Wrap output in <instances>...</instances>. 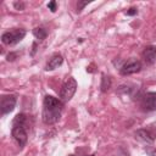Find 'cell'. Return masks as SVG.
Segmentation results:
<instances>
[{"label": "cell", "instance_id": "obj_5", "mask_svg": "<svg viewBox=\"0 0 156 156\" xmlns=\"http://www.w3.org/2000/svg\"><path fill=\"white\" fill-rule=\"evenodd\" d=\"M12 136L13 139L17 141V144L22 147L24 146V144L27 143V130H26V126H12Z\"/></svg>", "mask_w": 156, "mask_h": 156}, {"label": "cell", "instance_id": "obj_3", "mask_svg": "<svg viewBox=\"0 0 156 156\" xmlns=\"http://www.w3.org/2000/svg\"><path fill=\"white\" fill-rule=\"evenodd\" d=\"M76 90H77V82H76L74 78L71 77V78H68V79L65 82V84H63L62 88H61V91H60V100H61L62 102L69 101V100L72 99V96L74 95Z\"/></svg>", "mask_w": 156, "mask_h": 156}, {"label": "cell", "instance_id": "obj_14", "mask_svg": "<svg viewBox=\"0 0 156 156\" xmlns=\"http://www.w3.org/2000/svg\"><path fill=\"white\" fill-rule=\"evenodd\" d=\"M89 2H90V1H78V4H77V11L80 12V11L83 10V7L87 6Z\"/></svg>", "mask_w": 156, "mask_h": 156}, {"label": "cell", "instance_id": "obj_4", "mask_svg": "<svg viewBox=\"0 0 156 156\" xmlns=\"http://www.w3.org/2000/svg\"><path fill=\"white\" fill-rule=\"evenodd\" d=\"M141 69V63L136 58H130L124 62V65L121 67V74L122 76H129L138 73Z\"/></svg>", "mask_w": 156, "mask_h": 156}, {"label": "cell", "instance_id": "obj_15", "mask_svg": "<svg viewBox=\"0 0 156 156\" xmlns=\"http://www.w3.org/2000/svg\"><path fill=\"white\" fill-rule=\"evenodd\" d=\"M136 13H138L136 7H130L129 10L126 11V15H128V16H134V15H136Z\"/></svg>", "mask_w": 156, "mask_h": 156}, {"label": "cell", "instance_id": "obj_2", "mask_svg": "<svg viewBox=\"0 0 156 156\" xmlns=\"http://www.w3.org/2000/svg\"><path fill=\"white\" fill-rule=\"evenodd\" d=\"M24 37H26V30L23 28H15L12 30H7V32L2 33L1 41L5 45L12 46V45H16L17 43H20Z\"/></svg>", "mask_w": 156, "mask_h": 156}, {"label": "cell", "instance_id": "obj_9", "mask_svg": "<svg viewBox=\"0 0 156 156\" xmlns=\"http://www.w3.org/2000/svg\"><path fill=\"white\" fill-rule=\"evenodd\" d=\"M143 58L147 65H152L156 61V46L149 45L143 51Z\"/></svg>", "mask_w": 156, "mask_h": 156}, {"label": "cell", "instance_id": "obj_10", "mask_svg": "<svg viewBox=\"0 0 156 156\" xmlns=\"http://www.w3.org/2000/svg\"><path fill=\"white\" fill-rule=\"evenodd\" d=\"M62 62H63V57H62L60 54H54V55L51 56V58L49 60V62L46 63L45 69H46V71H52V69L57 68L58 66H61Z\"/></svg>", "mask_w": 156, "mask_h": 156}, {"label": "cell", "instance_id": "obj_13", "mask_svg": "<svg viewBox=\"0 0 156 156\" xmlns=\"http://www.w3.org/2000/svg\"><path fill=\"white\" fill-rule=\"evenodd\" d=\"M101 91H107L108 89H110V87H111V79H110V77H107V76H105V74H102V78H101Z\"/></svg>", "mask_w": 156, "mask_h": 156}, {"label": "cell", "instance_id": "obj_8", "mask_svg": "<svg viewBox=\"0 0 156 156\" xmlns=\"http://www.w3.org/2000/svg\"><path fill=\"white\" fill-rule=\"evenodd\" d=\"M135 138L139 139L140 141L143 143H146V144H151L155 141L156 139V135L154 133H151L150 130H146V129H138L135 132Z\"/></svg>", "mask_w": 156, "mask_h": 156}, {"label": "cell", "instance_id": "obj_1", "mask_svg": "<svg viewBox=\"0 0 156 156\" xmlns=\"http://www.w3.org/2000/svg\"><path fill=\"white\" fill-rule=\"evenodd\" d=\"M63 108V102L60 99H56L51 95H46L43 101V112L41 118L45 124H54L56 123L60 117Z\"/></svg>", "mask_w": 156, "mask_h": 156}, {"label": "cell", "instance_id": "obj_6", "mask_svg": "<svg viewBox=\"0 0 156 156\" xmlns=\"http://www.w3.org/2000/svg\"><path fill=\"white\" fill-rule=\"evenodd\" d=\"M16 106V96L15 95H4L0 101L1 115L10 113Z\"/></svg>", "mask_w": 156, "mask_h": 156}, {"label": "cell", "instance_id": "obj_19", "mask_svg": "<svg viewBox=\"0 0 156 156\" xmlns=\"http://www.w3.org/2000/svg\"><path fill=\"white\" fill-rule=\"evenodd\" d=\"M69 156H74V155H69Z\"/></svg>", "mask_w": 156, "mask_h": 156}, {"label": "cell", "instance_id": "obj_7", "mask_svg": "<svg viewBox=\"0 0 156 156\" xmlns=\"http://www.w3.org/2000/svg\"><path fill=\"white\" fill-rule=\"evenodd\" d=\"M141 106L145 111H156V93L150 91L143 96Z\"/></svg>", "mask_w": 156, "mask_h": 156}, {"label": "cell", "instance_id": "obj_11", "mask_svg": "<svg viewBox=\"0 0 156 156\" xmlns=\"http://www.w3.org/2000/svg\"><path fill=\"white\" fill-rule=\"evenodd\" d=\"M26 124H27V116L24 113H18L12 121V126H26Z\"/></svg>", "mask_w": 156, "mask_h": 156}, {"label": "cell", "instance_id": "obj_16", "mask_svg": "<svg viewBox=\"0 0 156 156\" xmlns=\"http://www.w3.org/2000/svg\"><path fill=\"white\" fill-rule=\"evenodd\" d=\"M48 7H49V10L51 11V12H55L56 11V1H50L49 4H48Z\"/></svg>", "mask_w": 156, "mask_h": 156}, {"label": "cell", "instance_id": "obj_18", "mask_svg": "<svg viewBox=\"0 0 156 156\" xmlns=\"http://www.w3.org/2000/svg\"><path fill=\"white\" fill-rule=\"evenodd\" d=\"M16 56H17V54H13V52L9 54V55H7V61H13V60L16 58Z\"/></svg>", "mask_w": 156, "mask_h": 156}, {"label": "cell", "instance_id": "obj_12", "mask_svg": "<svg viewBox=\"0 0 156 156\" xmlns=\"http://www.w3.org/2000/svg\"><path fill=\"white\" fill-rule=\"evenodd\" d=\"M33 35L38 39V40H44L45 38H46V30L44 29V28H41V27H35L34 29H33Z\"/></svg>", "mask_w": 156, "mask_h": 156}, {"label": "cell", "instance_id": "obj_17", "mask_svg": "<svg viewBox=\"0 0 156 156\" xmlns=\"http://www.w3.org/2000/svg\"><path fill=\"white\" fill-rule=\"evenodd\" d=\"M13 6L16 10H23L24 9V4L23 2H13Z\"/></svg>", "mask_w": 156, "mask_h": 156}]
</instances>
